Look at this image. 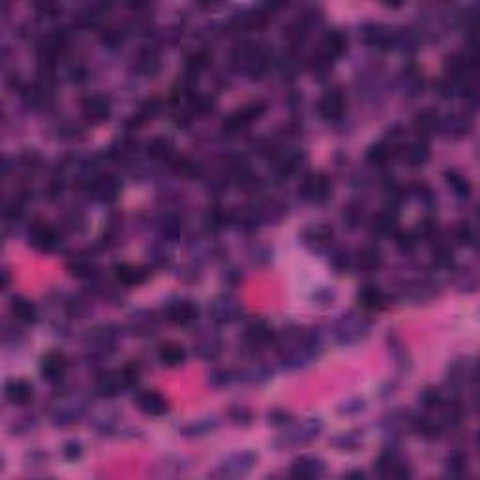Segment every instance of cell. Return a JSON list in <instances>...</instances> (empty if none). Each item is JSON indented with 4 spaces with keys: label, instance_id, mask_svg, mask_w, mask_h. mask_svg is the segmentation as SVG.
<instances>
[{
    "label": "cell",
    "instance_id": "obj_62",
    "mask_svg": "<svg viewBox=\"0 0 480 480\" xmlns=\"http://www.w3.org/2000/svg\"><path fill=\"white\" fill-rule=\"evenodd\" d=\"M8 285H10V271L2 268V289H6Z\"/></svg>",
    "mask_w": 480,
    "mask_h": 480
},
{
    "label": "cell",
    "instance_id": "obj_37",
    "mask_svg": "<svg viewBox=\"0 0 480 480\" xmlns=\"http://www.w3.org/2000/svg\"><path fill=\"white\" fill-rule=\"evenodd\" d=\"M439 113L436 109H422L420 113H417L415 117V130H417L418 135L422 137H428L431 133L439 130Z\"/></svg>",
    "mask_w": 480,
    "mask_h": 480
},
{
    "label": "cell",
    "instance_id": "obj_21",
    "mask_svg": "<svg viewBox=\"0 0 480 480\" xmlns=\"http://www.w3.org/2000/svg\"><path fill=\"white\" fill-rule=\"evenodd\" d=\"M345 51H348V36L341 31H330L323 38L319 55L330 60V62H334V58L341 57Z\"/></svg>",
    "mask_w": 480,
    "mask_h": 480
},
{
    "label": "cell",
    "instance_id": "obj_4",
    "mask_svg": "<svg viewBox=\"0 0 480 480\" xmlns=\"http://www.w3.org/2000/svg\"><path fill=\"white\" fill-rule=\"evenodd\" d=\"M325 430V424L321 418H304L302 422L293 426L285 436H282V443L285 447H298L306 443L316 441Z\"/></svg>",
    "mask_w": 480,
    "mask_h": 480
},
{
    "label": "cell",
    "instance_id": "obj_51",
    "mask_svg": "<svg viewBox=\"0 0 480 480\" xmlns=\"http://www.w3.org/2000/svg\"><path fill=\"white\" fill-rule=\"evenodd\" d=\"M173 169L177 171L178 175H182V177H190V178L197 177V175L201 173V167H199V164H197V162H194V160H188V158L175 160Z\"/></svg>",
    "mask_w": 480,
    "mask_h": 480
},
{
    "label": "cell",
    "instance_id": "obj_58",
    "mask_svg": "<svg viewBox=\"0 0 480 480\" xmlns=\"http://www.w3.org/2000/svg\"><path fill=\"white\" fill-rule=\"evenodd\" d=\"M62 454H64V458H66V460H70V461L77 460V458H81V454H83L81 443L68 441L66 445H64Z\"/></svg>",
    "mask_w": 480,
    "mask_h": 480
},
{
    "label": "cell",
    "instance_id": "obj_36",
    "mask_svg": "<svg viewBox=\"0 0 480 480\" xmlns=\"http://www.w3.org/2000/svg\"><path fill=\"white\" fill-rule=\"evenodd\" d=\"M158 359L160 362L167 368L180 366V364H184V360H186V349H184L180 343L167 341V343H162V345H160Z\"/></svg>",
    "mask_w": 480,
    "mask_h": 480
},
{
    "label": "cell",
    "instance_id": "obj_24",
    "mask_svg": "<svg viewBox=\"0 0 480 480\" xmlns=\"http://www.w3.org/2000/svg\"><path fill=\"white\" fill-rule=\"evenodd\" d=\"M244 340L250 348L259 349L271 345L272 341L276 340V336L272 332V329L265 321H253L252 325H248L246 332H244Z\"/></svg>",
    "mask_w": 480,
    "mask_h": 480
},
{
    "label": "cell",
    "instance_id": "obj_22",
    "mask_svg": "<svg viewBox=\"0 0 480 480\" xmlns=\"http://www.w3.org/2000/svg\"><path fill=\"white\" fill-rule=\"evenodd\" d=\"M137 407L148 417H162L169 411V402L156 391H146L137 396Z\"/></svg>",
    "mask_w": 480,
    "mask_h": 480
},
{
    "label": "cell",
    "instance_id": "obj_27",
    "mask_svg": "<svg viewBox=\"0 0 480 480\" xmlns=\"http://www.w3.org/2000/svg\"><path fill=\"white\" fill-rule=\"evenodd\" d=\"M83 413H85V405L81 402H64L53 411V424L66 428V426L77 422L83 417Z\"/></svg>",
    "mask_w": 480,
    "mask_h": 480
},
{
    "label": "cell",
    "instance_id": "obj_39",
    "mask_svg": "<svg viewBox=\"0 0 480 480\" xmlns=\"http://www.w3.org/2000/svg\"><path fill=\"white\" fill-rule=\"evenodd\" d=\"M330 445L340 452H354L362 447V431H343L330 439Z\"/></svg>",
    "mask_w": 480,
    "mask_h": 480
},
{
    "label": "cell",
    "instance_id": "obj_60",
    "mask_svg": "<svg viewBox=\"0 0 480 480\" xmlns=\"http://www.w3.org/2000/svg\"><path fill=\"white\" fill-rule=\"evenodd\" d=\"M229 415H231V420H233L234 424H244V426H246V424H250V420H252V413L248 409H244V407H233Z\"/></svg>",
    "mask_w": 480,
    "mask_h": 480
},
{
    "label": "cell",
    "instance_id": "obj_28",
    "mask_svg": "<svg viewBox=\"0 0 480 480\" xmlns=\"http://www.w3.org/2000/svg\"><path fill=\"white\" fill-rule=\"evenodd\" d=\"M357 298H359L360 306L370 311L381 310L386 304V295L383 293V289L373 284H366L364 287H360Z\"/></svg>",
    "mask_w": 480,
    "mask_h": 480
},
{
    "label": "cell",
    "instance_id": "obj_42",
    "mask_svg": "<svg viewBox=\"0 0 480 480\" xmlns=\"http://www.w3.org/2000/svg\"><path fill=\"white\" fill-rule=\"evenodd\" d=\"M64 49V38L60 34H49L47 38L42 40L38 45V53L42 60H53L58 57V53Z\"/></svg>",
    "mask_w": 480,
    "mask_h": 480
},
{
    "label": "cell",
    "instance_id": "obj_56",
    "mask_svg": "<svg viewBox=\"0 0 480 480\" xmlns=\"http://www.w3.org/2000/svg\"><path fill=\"white\" fill-rule=\"evenodd\" d=\"M229 381H231V375H229L228 370H214L212 373H209V383L216 388L229 385Z\"/></svg>",
    "mask_w": 480,
    "mask_h": 480
},
{
    "label": "cell",
    "instance_id": "obj_12",
    "mask_svg": "<svg viewBox=\"0 0 480 480\" xmlns=\"http://www.w3.org/2000/svg\"><path fill=\"white\" fill-rule=\"evenodd\" d=\"M242 314V304L233 297H218L214 302L209 306V316L212 321L220 323V325H228V323L237 321Z\"/></svg>",
    "mask_w": 480,
    "mask_h": 480
},
{
    "label": "cell",
    "instance_id": "obj_35",
    "mask_svg": "<svg viewBox=\"0 0 480 480\" xmlns=\"http://www.w3.org/2000/svg\"><path fill=\"white\" fill-rule=\"evenodd\" d=\"M10 314H12L15 321L19 323H34L38 319L36 304L31 302L25 297H12V300H10Z\"/></svg>",
    "mask_w": 480,
    "mask_h": 480
},
{
    "label": "cell",
    "instance_id": "obj_59",
    "mask_svg": "<svg viewBox=\"0 0 480 480\" xmlns=\"http://www.w3.org/2000/svg\"><path fill=\"white\" fill-rule=\"evenodd\" d=\"M396 244H398V248L402 252H409V250H413L415 244H417V237L413 233H402L396 237Z\"/></svg>",
    "mask_w": 480,
    "mask_h": 480
},
{
    "label": "cell",
    "instance_id": "obj_49",
    "mask_svg": "<svg viewBox=\"0 0 480 480\" xmlns=\"http://www.w3.org/2000/svg\"><path fill=\"white\" fill-rule=\"evenodd\" d=\"M146 151H148V156H151V158L164 160L167 158L171 154V151H173V143H171L169 139H165V137H154V139L148 143V146H146Z\"/></svg>",
    "mask_w": 480,
    "mask_h": 480
},
{
    "label": "cell",
    "instance_id": "obj_47",
    "mask_svg": "<svg viewBox=\"0 0 480 480\" xmlns=\"http://www.w3.org/2000/svg\"><path fill=\"white\" fill-rule=\"evenodd\" d=\"M341 218H343V223L348 225L349 229H357L364 221V205H360L357 201L348 203L343 207V212H341Z\"/></svg>",
    "mask_w": 480,
    "mask_h": 480
},
{
    "label": "cell",
    "instance_id": "obj_46",
    "mask_svg": "<svg viewBox=\"0 0 480 480\" xmlns=\"http://www.w3.org/2000/svg\"><path fill=\"white\" fill-rule=\"evenodd\" d=\"M218 426V420L216 418H197V420H191L190 424H186L182 428V434L186 437H201L209 431L216 430Z\"/></svg>",
    "mask_w": 480,
    "mask_h": 480
},
{
    "label": "cell",
    "instance_id": "obj_61",
    "mask_svg": "<svg viewBox=\"0 0 480 480\" xmlns=\"http://www.w3.org/2000/svg\"><path fill=\"white\" fill-rule=\"evenodd\" d=\"M291 413H287V411H272V413H268V422L272 424V426H285V424L291 422Z\"/></svg>",
    "mask_w": 480,
    "mask_h": 480
},
{
    "label": "cell",
    "instance_id": "obj_40",
    "mask_svg": "<svg viewBox=\"0 0 480 480\" xmlns=\"http://www.w3.org/2000/svg\"><path fill=\"white\" fill-rule=\"evenodd\" d=\"M234 23L240 26V28H246V31H253V28H263V26L268 23V13L263 12V10H252V12H244L234 17Z\"/></svg>",
    "mask_w": 480,
    "mask_h": 480
},
{
    "label": "cell",
    "instance_id": "obj_19",
    "mask_svg": "<svg viewBox=\"0 0 480 480\" xmlns=\"http://www.w3.org/2000/svg\"><path fill=\"white\" fill-rule=\"evenodd\" d=\"M194 351L203 360H216L221 353V338L216 332H199L194 341Z\"/></svg>",
    "mask_w": 480,
    "mask_h": 480
},
{
    "label": "cell",
    "instance_id": "obj_41",
    "mask_svg": "<svg viewBox=\"0 0 480 480\" xmlns=\"http://www.w3.org/2000/svg\"><path fill=\"white\" fill-rule=\"evenodd\" d=\"M130 329L137 336H148L156 329V319L148 311H137L130 317Z\"/></svg>",
    "mask_w": 480,
    "mask_h": 480
},
{
    "label": "cell",
    "instance_id": "obj_26",
    "mask_svg": "<svg viewBox=\"0 0 480 480\" xmlns=\"http://www.w3.org/2000/svg\"><path fill=\"white\" fill-rule=\"evenodd\" d=\"M398 85L402 92L409 98H417L422 94L424 90V77L420 70H417L415 66H407L405 70H402L398 77Z\"/></svg>",
    "mask_w": 480,
    "mask_h": 480
},
{
    "label": "cell",
    "instance_id": "obj_1",
    "mask_svg": "<svg viewBox=\"0 0 480 480\" xmlns=\"http://www.w3.org/2000/svg\"><path fill=\"white\" fill-rule=\"evenodd\" d=\"M266 53L257 44H242L233 51V66L250 79H259L266 70Z\"/></svg>",
    "mask_w": 480,
    "mask_h": 480
},
{
    "label": "cell",
    "instance_id": "obj_10",
    "mask_svg": "<svg viewBox=\"0 0 480 480\" xmlns=\"http://www.w3.org/2000/svg\"><path fill=\"white\" fill-rule=\"evenodd\" d=\"M90 197L98 203H113L120 194V180L114 175H98L89 184Z\"/></svg>",
    "mask_w": 480,
    "mask_h": 480
},
{
    "label": "cell",
    "instance_id": "obj_14",
    "mask_svg": "<svg viewBox=\"0 0 480 480\" xmlns=\"http://www.w3.org/2000/svg\"><path fill=\"white\" fill-rule=\"evenodd\" d=\"M327 473V463L319 456H298L291 463V474L297 479H321Z\"/></svg>",
    "mask_w": 480,
    "mask_h": 480
},
{
    "label": "cell",
    "instance_id": "obj_25",
    "mask_svg": "<svg viewBox=\"0 0 480 480\" xmlns=\"http://www.w3.org/2000/svg\"><path fill=\"white\" fill-rule=\"evenodd\" d=\"M4 394L10 404L13 405H28L34 398V386L25 379H10L6 383Z\"/></svg>",
    "mask_w": 480,
    "mask_h": 480
},
{
    "label": "cell",
    "instance_id": "obj_5",
    "mask_svg": "<svg viewBox=\"0 0 480 480\" xmlns=\"http://www.w3.org/2000/svg\"><path fill=\"white\" fill-rule=\"evenodd\" d=\"M266 108L265 103L261 101H255V103H248L242 109H237L233 113L229 114L228 119L223 120V132L229 133H237L240 130H244L250 124H253L255 120L261 119L265 114Z\"/></svg>",
    "mask_w": 480,
    "mask_h": 480
},
{
    "label": "cell",
    "instance_id": "obj_55",
    "mask_svg": "<svg viewBox=\"0 0 480 480\" xmlns=\"http://www.w3.org/2000/svg\"><path fill=\"white\" fill-rule=\"evenodd\" d=\"M160 229H162L164 237L175 239V237H178L180 231H182V221L178 220L177 216H165L164 220H162V223H160Z\"/></svg>",
    "mask_w": 480,
    "mask_h": 480
},
{
    "label": "cell",
    "instance_id": "obj_48",
    "mask_svg": "<svg viewBox=\"0 0 480 480\" xmlns=\"http://www.w3.org/2000/svg\"><path fill=\"white\" fill-rule=\"evenodd\" d=\"M272 370H268V366L265 364H253V366L246 368L242 372V379L252 383V385H259V383H265V381L271 379Z\"/></svg>",
    "mask_w": 480,
    "mask_h": 480
},
{
    "label": "cell",
    "instance_id": "obj_53",
    "mask_svg": "<svg viewBox=\"0 0 480 480\" xmlns=\"http://www.w3.org/2000/svg\"><path fill=\"white\" fill-rule=\"evenodd\" d=\"M364 409H366V402L362 398H349L338 405V413H340V415H345V417L359 415V413H362Z\"/></svg>",
    "mask_w": 480,
    "mask_h": 480
},
{
    "label": "cell",
    "instance_id": "obj_29",
    "mask_svg": "<svg viewBox=\"0 0 480 480\" xmlns=\"http://www.w3.org/2000/svg\"><path fill=\"white\" fill-rule=\"evenodd\" d=\"M229 221L237 223L239 229H242V231H253L263 221V216H261L259 207L248 205V207H242V209H239L237 212L229 216Z\"/></svg>",
    "mask_w": 480,
    "mask_h": 480
},
{
    "label": "cell",
    "instance_id": "obj_16",
    "mask_svg": "<svg viewBox=\"0 0 480 480\" xmlns=\"http://www.w3.org/2000/svg\"><path fill=\"white\" fill-rule=\"evenodd\" d=\"M66 370H68V357L62 351H49L44 354V359L40 362V373L49 383H57L62 379Z\"/></svg>",
    "mask_w": 480,
    "mask_h": 480
},
{
    "label": "cell",
    "instance_id": "obj_20",
    "mask_svg": "<svg viewBox=\"0 0 480 480\" xmlns=\"http://www.w3.org/2000/svg\"><path fill=\"white\" fill-rule=\"evenodd\" d=\"M306 162V154L298 148H287V151L280 152L276 156V165L274 169L280 177H291L293 173H297L302 164Z\"/></svg>",
    "mask_w": 480,
    "mask_h": 480
},
{
    "label": "cell",
    "instance_id": "obj_43",
    "mask_svg": "<svg viewBox=\"0 0 480 480\" xmlns=\"http://www.w3.org/2000/svg\"><path fill=\"white\" fill-rule=\"evenodd\" d=\"M447 184H449V188L452 191H454V196L458 197V199H469V196H471V182L468 180V177H463V175H460L458 171H449L447 175Z\"/></svg>",
    "mask_w": 480,
    "mask_h": 480
},
{
    "label": "cell",
    "instance_id": "obj_50",
    "mask_svg": "<svg viewBox=\"0 0 480 480\" xmlns=\"http://www.w3.org/2000/svg\"><path fill=\"white\" fill-rule=\"evenodd\" d=\"M418 404L422 405L424 409H439L443 405V396L441 392L437 391V388H431V386H428V388H424L420 394H418Z\"/></svg>",
    "mask_w": 480,
    "mask_h": 480
},
{
    "label": "cell",
    "instance_id": "obj_57",
    "mask_svg": "<svg viewBox=\"0 0 480 480\" xmlns=\"http://www.w3.org/2000/svg\"><path fill=\"white\" fill-rule=\"evenodd\" d=\"M436 233H437L436 221L430 220V218H424L422 221H418V237H424V239H431V237H434Z\"/></svg>",
    "mask_w": 480,
    "mask_h": 480
},
{
    "label": "cell",
    "instance_id": "obj_3",
    "mask_svg": "<svg viewBox=\"0 0 480 480\" xmlns=\"http://www.w3.org/2000/svg\"><path fill=\"white\" fill-rule=\"evenodd\" d=\"M298 196L306 203L323 205L332 196V184L325 173H308L298 184Z\"/></svg>",
    "mask_w": 480,
    "mask_h": 480
},
{
    "label": "cell",
    "instance_id": "obj_13",
    "mask_svg": "<svg viewBox=\"0 0 480 480\" xmlns=\"http://www.w3.org/2000/svg\"><path fill=\"white\" fill-rule=\"evenodd\" d=\"M334 229L327 223H311L302 231L304 246L310 248L311 252H323L332 244Z\"/></svg>",
    "mask_w": 480,
    "mask_h": 480
},
{
    "label": "cell",
    "instance_id": "obj_2",
    "mask_svg": "<svg viewBox=\"0 0 480 480\" xmlns=\"http://www.w3.org/2000/svg\"><path fill=\"white\" fill-rule=\"evenodd\" d=\"M368 332H370V321L366 317L357 316L354 311L343 314L332 325V334L341 345H354L364 340Z\"/></svg>",
    "mask_w": 480,
    "mask_h": 480
},
{
    "label": "cell",
    "instance_id": "obj_11",
    "mask_svg": "<svg viewBox=\"0 0 480 480\" xmlns=\"http://www.w3.org/2000/svg\"><path fill=\"white\" fill-rule=\"evenodd\" d=\"M83 119L89 124H101L111 117V101L101 94H94L81 101Z\"/></svg>",
    "mask_w": 480,
    "mask_h": 480
},
{
    "label": "cell",
    "instance_id": "obj_30",
    "mask_svg": "<svg viewBox=\"0 0 480 480\" xmlns=\"http://www.w3.org/2000/svg\"><path fill=\"white\" fill-rule=\"evenodd\" d=\"M396 225H398V216H396V210L392 209L381 210L370 220V229L377 237H388L396 231Z\"/></svg>",
    "mask_w": 480,
    "mask_h": 480
},
{
    "label": "cell",
    "instance_id": "obj_15",
    "mask_svg": "<svg viewBox=\"0 0 480 480\" xmlns=\"http://www.w3.org/2000/svg\"><path fill=\"white\" fill-rule=\"evenodd\" d=\"M375 471L381 477H396V479H404V477H409L411 474L409 465L394 450L381 452L379 458L375 460Z\"/></svg>",
    "mask_w": 480,
    "mask_h": 480
},
{
    "label": "cell",
    "instance_id": "obj_32",
    "mask_svg": "<svg viewBox=\"0 0 480 480\" xmlns=\"http://www.w3.org/2000/svg\"><path fill=\"white\" fill-rule=\"evenodd\" d=\"M402 158L411 165V167H420L430 160V146L424 139H418L415 143H409L407 146H402Z\"/></svg>",
    "mask_w": 480,
    "mask_h": 480
},
{
    "label": "cell",
    "instance_id": "obj_7",
    "mask_svg": "<svg viewBox=\"0 0 480 480\" xmlns=\"http://www.w3.org/2000/svg\"><path fill=\"white\" fill-rule=\"evenodd\" d=\"M360 36L364 40V44L368 47L379 51H391L394 49V40H396V32L391 31L386 25L381 23H368L362 26Z\"/></svg>",
    "mask_w": 480,
    "mask_h": 480
},
{
    "label": "cell",
    "instance_id": "obj_8",
    "mask_svg": "<svg viewBox=\"0 0 480 480\" xmlns=\"http://www.w3.org/2000/svg\"><path fill=\"white\" fill-rule=\"evenodd\" d=\"M28 244H31L36 252L49 253L58 246V234L55 229L51 228L45 221H36L32 223L28 229Z\"/></svg>",
    "mask_w": 480,
    "mask_h": 480
},
{
    "label": "cell",
    "instance_id": "obj_17",
    "mask_svg": "<svg viewBox=\"0 0 480 480\" xmlns=\"http://www.w3.org/2000/svg\"><path fill=\"white\" fill-rule=\"evenodd\" d=\"M199 310H197V304H194L188 298H177V300H171L165 306V316L167 319L177 325H188L197 317Z\"/></svg>",
    "mask_w": 480,
    "mask_h": 480
},
{
    "label": "cell",
    "instance_id": "obj_23",
    "mask_svg": "<svg viewBox=\"0 0 480 480\" xmlns=\"http://www.w3.org/2000/svg\"><path fill=\"white\" fill-rule=\"evenodd\" d=\"M126 388L120 372H103L96 377V391L103 398H117Z\"/></svg>",
    "mask_w": 480,
    "mask_h": 480
},
{
    "label": "cell",
    "instance_id": "obj_63",
    "mask_svg": "<svg viewBox=\"0 0 480 480\" xmlns=\"http://www.w3.org/2000/svg\"><path fill=\"white\" fill-rule=\"evenodd\" d=\"M343 477H345V479H364L366 474L362 473V471H349V473H345Z\"/></svg>",
    "mask_w": 480,
    "mask_h": 480
},
{
    "label": "cell",
    "instance_id": "obj_6",
    "mask_svg": "<svg viewBox=\"0 0 480 480\" xmlns=\"http://www.w3.org/2000/svg\"><path fill=\"white\" fill-rule=\"evenodd\" d=\"M345 109H348V100L338 87L327 90L317 101V111L321 114V119L329 120V122L340 120L345 114Z\"/></svg>",
    "mask_w": 480,
    "mask_h": 480
},
{
    "label": "cell",
    "instance_id": "obj_38",
    "mask_svg": "<svg viewBox=\"0 0 480 480\" xmlns=\"http://www.w3.org/2000/svg\"><path fill=\"white\" fill-rule=\"evenodd\" d=\"M135 70L141 76H154L160 70V55L154 49L141 51L137 58H135Z\"/></svg>",
    "mask_w": 480,
    "mask_h": 480
},
{
    "label": "cell",
    "instance_id": "obj_9",
    "mask_svg": "<svg viewBox=\"0 0 480 480\" xmlns=\"http://www.w3.org/2000/svg\"><path fill=\"white\" fill-rule=\"evenodd\" d=\"M255 461H257V456L250 452V450L233 452V454H229L225 460L221 461L218 473L221 477H244V474L252 471Z\"/></svg>",
    "mask_w": 480,
    "mask_h": 480
},
{
    "label": "cell",
    "instance_id": "obj_44",
    "mask_svg": "<svg viewBox=\"0 0 480 480\" xmlns=\"http://www.w3.org/2000/svg\"><path fill=\"white\" fill-rule=\"evenodd\" d=\"M68 268L77 278H92L96 274V263L89 255H76L68 263Z\"/></svg>",
    "mask_w": 480,
    "mask_h": 480
},
{
    "label": "cell",
    "instance_id": "obj_18",
    "mask_svg": "<svg viewBox=\"0 0 480 480\" xmlns=\"http://www.w3.org/2000/svg\"><path fill=\"white\" fill-rule=\"evenodd\" d=\"M471 128H473V122L468 114L450 113L439 119V132L445 133L447 137H452V139H460L463 135H468Z\"/></svg>",
    "mask_w": 480,
    "mask_h": 480
},
{
    "label": "cell",
    "instance_id": "obj_45",
    "mask_svg": "<svg viewBox=\"0 0 480 480\" xmlns=\"http://www.w3.org/2000/svg\"><path fill=\"white\" fill-rule=\"evenodd\" d=\"M413 426H415V430H417L424 439H436L443 428L441 420H434V418L428 417V415H422V417L415 418V420H413Z\"/></svg>",
    "mask_w": 480,
    "mask_h": 480
},
{
    "label": "cell",
    "instance_id": "obj_34",
    "mask_svg": "<svg viewBox=\"0 0 480 480\" xmlns=\"http://www.w3.org/2000/svg\"><path fill=\"white\" fill-rule=\"evenodd\" d=\"M383 263L381 252L375 246L360 248L357 255H353V265L362 272H375Z\"/></svg>",
    "mask_w": 480,
    "mask_h": 480
},
{
    "label": "cell",
    "instance_id": "obj_52",
    "mask_svg": "<svg viewBox=\"0 0 480 480\" xmlns=\"http://www.w3.org/2000/svg\"><path fill=\"white\" fill-rule=\"evenodd\" d=\"M447 469H449L450 474H463L468 471V456L463 452H452V454L447 458Z\"/></svg>",
    "mask_w": 480,
    "mask_h": 480
},
{
    "label": "cell",
    "instance_id": "obj_54",
    "mask_svg": "<svg viewBox=\"0 0 480 480\" xmlns=\"http://www.w3.org/2000/svg\"><path fill=\"white\" fill-rule=\"evenodd\" d=\"M330 265L338 272H345L349 266H353V255L348 250H336L330 255Z\"/></svg>",
    "mask_w": 480,
    "mask_h": 480
},
{
    "label": "cell",
    "instance_id": "obj_33",
    "mask_svg": "<svg viewBox=\"0 0 480 480\" xmlns=\"http://www.w3.org/2000/svg\"><path fill=\"white\" fill-rule=\"evenodd\" d=\"M400 148L392 141L383 139L379 143H375L368 148L366 152V162L372 165H385L391 162V158L394 154H398Z\"/></svg>",
    "mask_w": 480,
    "mask_h": 480
},
{
    "label": "cell",
    "instance_id": "obj_31",
    "mask_svg": "<svg viewBox=\"0 0 480 480\" xmlns=\"http://www.w3.org/2000/svg\"><path fill=\"white\" fill-rule=\"evenodd\" d=\"M114 278L119 280L120 284L128 285V287H133V285L145 284L146 278H148V272H146L143 266L122 263V265L114 266Z\"/></svg>",
    "mask_w": 480,
    "mask_h": 480
}]
</instances>
